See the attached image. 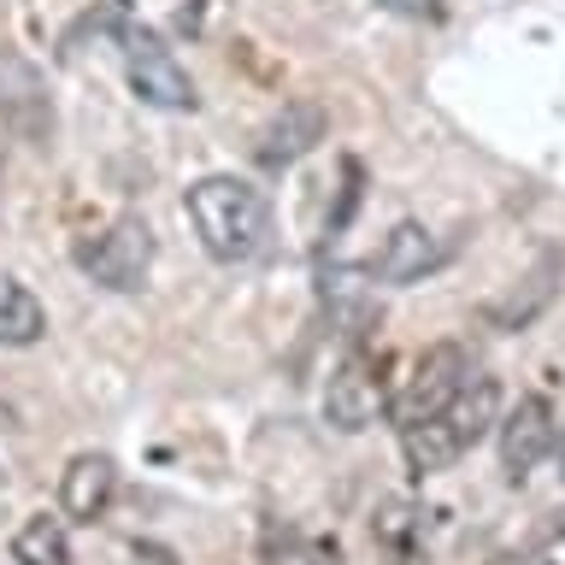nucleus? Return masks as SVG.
I'll return each instance as SVG.
<instances>
[{
  "mask_svg": "<svg viewBox=\"0 0 565 565\" xmlns=\"http://www.w3.org/2000/svg\"><path fill=\"white\" fill-rule=\"evenodd\" d=\"M183 212L194 224V236L218 265H247L271 247V201L247 183V177H201L183 194Z\"/></svg>",
  "mask_w": 565,
  "mask_h": 565,
  "instance_id": "nucleus-1",
  "label": "nucleus"
},
{
  "mask_svg": "<svg viewBox=\"0 0 565 565\" xmlns=\"http://www.w3.org/2000/svg\"><path fill=\"white\" fill-rule=\"evenodd\" d=\"M471 377V360H466V348L459 342H436V348H424L413 371L401 377V388L388 395V418L401 424V430H413V424L424 418H436L441 406H448L459 395V383Z\"/></svg>",
  "mask_w": 565,
  "mask_h": 565,
  "instance_id": "nucleus-2",
  "label": "nucleus"
},
{
  "mask_svg": "<svg viewBox=\"0 0 565 565\" xmlns=\"http://www.w3.org/2000/svg\"><path fill=\"white\" fill-rule=\"evenodd\" d=\"M77 265H83V277H88V282H100V289L136 295L141 282H148V271H153V230L141 224V218L106 224L95 242H83V247H77Z\"/></svg>",
  "mask_w": 565,
  "mask_h": 565,
  "instance_id": "nucleus-3",
  "label": "nucleus"
},
{
  "mask_svg": "<svg viewBox=\"0 0 565 565\" xmlns=\"http://www.w3.org/2000/svg\"><path fill=\"white\" fill-rule=\"evenodd\" d=\"M124 77H130L136 100L159 106V113H194V106H201L194 77H189L183 60H177L153 30H130V35H124Z\"/></svg>",
  "mask_w": 565,
  "mask_h": 565,
  "instance_id": "nucleus-4",
  "label": "nucleus"
},
{
  "mask_svg": "<svg viewBox=\"0 0 565 565\" xmlns=\"http://www.w3.org/2000/svg\"><path fill=\"white\" fill-rule=\"evenodd\" d=\"M0 124L18 141H30V148L53 141V88L42 77V65L18 47H0Z\"/></svg>",
  "mask_w": 565,
  "mask_h": 565,
  "instance_id": "nucleus-5",
  "label": "nucleus"
},
{
  "mask_svg": "<svg viewBox=\"0 0 565 565\" xmlns=\"http://www.w3.org/2000/svg\"><path fill=\"white\" fill-rule=\"evenodd\" d=\"M388 413V383H383V365L371 360V353H348L342 365L330 371V383H324V424L330 430H342V436H360L371 430Z\"/></svg>",
  "mask_w": 565,
  "mask_h": 565,
  "instance_id": "nucleus-6",
  "label": "nucleus"
},
{
  "mask_svg": "<svg viewBox=\"0 0 565 565\" xmlns=\"http://www.w3.org/2000/svg\"><path fill=\"white\" fill-rule=\"evenodd\" d=\"M494 441H501V471H507V483H524V477L536 471L542 459L559 454V418H554V406H547L542 395H524L512 413H501V424H494Z\"/></svg>",
  "mask_w": 565,
  "mask_h": 565,
  "instance_id": "nucleus-7",
  "label": "nucleus"
},
{
  "mask_svg": "<svg viewBox=\"0 0 565 565\" xmlns=\"http://www.w3.org/2000/svg\"><path fill=\"white\" fill-rule=\"evenodd\" d=\"M441 259H448V242L436 230H424L418 218H401L383 236L377 259H371V277L388 282V289H406V282H424L430 271H441Z\"/></svg>",
  "mask_w": 565,
  "mask_h": 565,
  "instance_id": "nucleus-8",
  "label": "nucleus"
},
{
  "mask_svg": "<svg viewBox=\"0 0 565 565\" xmlns=\"http://www.w3.org/2000/svg\"><path fill=\"white\" fill-rule=\"evenodd\" d=\"M324 130H330V113L318 100H282V113L259 130V159L271 171H282V166H300L318 141H324Z\"/></svg>",
  "mask_w": 565,
  "mask_h": 565,
  "instance_id": "nucleus-9",
  "label": "nucleus"
},
{
  "mask_svg": "<svg viewBox=\"0 0 565 565\" xmlns=\"http://www.w3.org/2000/svg\"><path fill=\"white\" fill-rule=\"evenodd\" d=\"M113 494H118V459L113 454H77L60 471V512L65 519H83V524L106 519Z\"/></svg>",
  "mask_w": 565,
  "mask_h": 565,
  "instance_id": "nucleus-10",
  "label": "nucleus"
},
{
  "mask_svg": "<svg viewBox=\"0 0 565 565\" xmlns=\"http://www.w3.org/2000/svg\"><path fill=\"white\" fill-rule=\"evenodd\" d=\"M448 424V436L459 441V454H471L483 436H494V424H501V383L483 377V371H471L466 383H459V395L436 413Z\"/></svg>",
  "mask_w": 565,
  "mask_h": 565,
  "instance_id": "nucleus-11",
  "label": "nucleus"
},
{
  "mask_svg": "<svg viewBox=\"0 0 565 565\" xmlns=\"http://www.w3.org/2000/svg\"><path fill=\"white\" fill-rule=\"evenodd\" d=\"M47 335V307L30 282L0 277V348H35Z\"/></svg>",
  "mask_w": 565,
  "mask_h": 565,
  "instance_id": "nucleus-12",
  "label": "nucleus"
},
{
  "mask_svg": "<svg viewBox=\"0 0 565 565\" xmlns=\"http://www.w3.org/2000/svg\"><path fill=\"white\" fill-rule=\"evenodd\" d=\"M12 565H71V530L53 512H30L12 530Z\"/></svg>",
  "mask_w": 565,
  "mask_h": 565,
  "instance_id": "nucleus-13",
  "label": "nucleus"
},
{
  "mask_svg": "<svg viewBox=\"0 0 565 565\" xmlns=\"http://www.w3.org/2000/svg\"><path fill=\"white\" fill-rule=\"evenodd\" d=\"M383 12H395V18H406V24H441V0H377Z\"/></svg>",
  "mask_w": 565,
  "mask_h": 565,
  "instance_id": "nucleus-14",
  "label": "nucleus"
},
{
  "mask_svg": "<svg viewBox=\"0 0 565 565\" xmlns=\"http://www.w3.org/2000/svg\"><path fill=\"white\" fill-rule=\"evenodd\" d=\"M0 430H18V406L7 395H0Z\"/></svg>",
  "mask_w": 565,
  "mask_h": 565,
  "instance_id": "nucleus-15",
  "label": "nucleus"
},
{
  "mask_svg": "<svg viewBox=\"0 0 565 565\" xmlns=\"http://www.w3.org/2000/svg\"><path fill=\"white\" fill-rule=\"evenodd\" d=\"M559 477H565V424H559Z\"/></svg>",
  "mask_w": 565,
  "mask_h": 565,
  "instance_id": "nucleus-16",
  "label": "nucleus"
}]
</instances>
